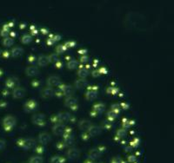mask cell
Here are the masks:
<instances>
[{"label":"cell","mask_w":174,"mask_h":163,"mask_svg":"<svg viewBox=\"0 0 174 163\" xmlns=\"http://www.w3.org/2000/svg\"><path fill=\"white\" fill-rule=\"evenodd\" d=\"M17 121L16 118L12 116H5L3 120V126L5 128V130H11L12 129V128L16 125Z\"/></svg>","instance_id":"obj_1"},{"label":"cell","mask_w":174,"mask_h":163,"mask_svg":"<svg viewBox=\"0 0 174 163\" xmlns=\"http://www.w3.org/2000/svg\"><path fill=\"white\" fill-rule=\"evenodd\" d=\"M18 144L21 147H23L24 150H29L31 147H34L35 145V141L31 138H28V139H22L18 141Z\"/></svg>","instance_id":"obj_2"},{"label":"cell","mask_w":174,"mask_h":163,"mask_svg":"<svg viewBox=\"0 0 174 163\" xmlns=\"http://www.w3.org/2000/svg\"><path fill=\"white\" fill-rule=\"evenodd\" d=\"M32 122L38 126H43L46 124V116L43 114H35L32 116Z\"/></svg>","instance_id":"obj_3"},{"label":"cell","mask_w":174,"mask_h":163,"mask_svg":"<svg viewBox=\"0 0 174 163\" xmlns=\"http://www.w3.org/2000/svg\"><path fill=\"white\" fill-rule=\"evenodd\" d=\"M55 118H56L57 122H58L60 123H63V122H69L71 120V116L68 112H64V113H59L58 115H57V116ZM56 121H55V122H56Z\"/></svg>","instance_id":"obj_4"},{"label":"cell","mask_w":174,"mask_h":163,"mask_svg":"<svg viewBox=\"0 0 174 163\" xmlns=\"http://www.w3.org/2000/svg\"><path fill=\"white\" fill-rule=\"evenodd\" d=\"M52 140V137L49 134L47 133H41L39 134L38 137H37V141L40 144L42 145H46L48 144Z\"/></svg>","instance_id":"obj_5"},{"label":"cell","mask_w":174,"mask_h":163,"mask_svg":"<svg viewBox=\"0 0 174 163\" xmlns=\"http://www.w3.org/2000/svg\"><path fill=\"white\" fill-rule=\"evenodd\" d=\"M25 95V89L22 87H17L14 88L13 92H12V96L15 99H20L22 97H24Z\"/></svg>","instance_id":"obj_6"},{"label":"cell","mask_w":174,"mask_h":163,"mask_svg":"<svg viewBox=\"0 0 174 163\" xmlns=\"http://www.w3.org/2000/svg\"><path fill=\"white\" fill-rule=\"evenodd\" d=\"M79 154H80V152L77 148L76 147H72V148H70L68 151H67V157L69 160H76L79 157Z\"/></svg>","instance_id":"obj_7"},{"label":"cell","mask_w":174,"mask_h":163,"mask_svg":"<svg viewBox=\"0 0 174 163\" xmlns=\"http://www.w3.org/2000/svg\"><path fill=\"white\" fill-rule=\"evenodd\" d=\"M88 132L89 136H97L99 135L102 133V128L100 126H95V125H92L91 128L87 130Z\"/></svg>","instance_id":"obj_8"},{"label":"cell","mask_w":174,"mask_h":163,"mask_svg":"<svg viewBox=\"0 0 174 163\" xmlns=\"http://www.w3.org/2000/svg\"><path fill=\"white\" fill-rule=\"evenodd\" d=\"M59 89L63 95H67V96H71L74 93V89L71 85H61L59 87Z\"/></svg>","instance_id":"obj_9"},{"label":"cell","mask_w":174,"mask_h":163,"mask_svg":"<svg viewBox=\"0 0 174 163\" xmlns=\"http://www.w3.org/2000/svg\"><path fill=\"white\" fill-rule=\"evenodd\" d=\"M60 78L57 76H52L47 79V84L48 87H55L58 86L60 84Z\"/></svg>","instance_id":"obj_10"},{"label":"cell","mask_w":174,"mask_h":163,"mask_svg":"<svg viewBox=\"0 0 174 163\" xmlns=\"http://www.w3.org/2000/svg\"><path fill=\"white\" fill-rule=\"evenodd\" d=\"M65 129V128L62 123H56L52 128V132L56 135H61L64 134Z\"/></svg>","instance_id":"obj_11"},{"label":"cell","mask_w":174,"mask_h":163,"mask_svg":"<svg viewBox=\"0 0 174 163\" xmlns=\"http://www.w3.org/2000/svg\"><path fill=\"white\" fill-rule=\"evenodd\" d=\"M37 107V103L34 100H30L24 104V110L28 112H31L35 110Z\"/></svg>","instance_id":"obj_12"},{"label":"cell","mask_w":174,"mask_h":163,"mask_svg":"<svg viewBox=\"0 0 174 163\" xmlns=\"http://www.w3.org/2000/svg\"><path fill=\"white\" fill-rule=\"evenodd\" d=\"M91 126H92V123H91V122L88 121V120H82V121H80L79 123H78V128H79V129H81V130H83V131H87V130H88V129L91 128Z\"/></svg>","instance_id":"obj_13"},{"label":"cell","mask_w":174,"mask_h":163,"mask_svg":"<svg viewBox=\"0 0 174 163\" xmlns=\"http://www.w3.org/2000/svg\"><path fill=\"white\" fill-rule=\"evenodd\" d=\"M54 90L52 87H46L42 91V96L43 98H50L54 95Z\"/></svg>","instance_id":"obj_14"},{"label":"cell","mask_w":174,"mask_h":163,"mask_svg":"<svg viewBox=\"0 0 174 163\" xmlns=\"http://www.w3.org/2000/svg\"><path fill=\"white\" fill-rule=\"evenodd\" d=\"M49 63V57L47 56H40L37 58V64L40 67H46V65H48Z\"/></svg>","instance_id":"obj_15"},{"label":"cell","mask_w":174,"mask_h":163,"mask_svg":"<svg viewBox=\"0 0 174 163\" xmlns=\"http://www.w3.org/2000/svg\"><path fill=\"white\" fill-rule=\"evenodd\" d=\"M25 73L28 76H34L39 73V70H38L37 67H36V66H30V67L26 68Z\"/></svg>","instance_id":"obj_16"},{"label":"cell","mask_w":174,"mask_h":163,"mask_svg":"<svg viewBox=\"0 0 174 163\" xmlns=\"http://www.w3.org/2000/svg\"><path fill=\"white\" fill-rule=\"evenodd\" d=\"M101 156V152L99 148H93L89 152L90 160H97Z\"/></svg>","instance_id":"obj_17"},{"label":"cell","mask_w":174,"mask_h":163,"mask_svg":"<svg viewBox=\"0 0 174 163\" xmlns=\"http://www.w3.org/2000/svg\"><path fill=\"white\" fill-rule=\"evenodd\" d=\"M98 96V91L96 89H89L85 93V98L89 101L96 99Z\"/></svg>","instance_id":"obj_18"},{"label":"cell","mask_w":174,"mask_h":163,"mask_svg":"<svg viewBox=\"0 0 174 163\" xmlns=\"http://www.w3.org/2000/svg\"><path fill=\"white\" fill-rule=\"evenodd\" d=\"M77 103V98H75V97H73V96H71H71H67L66 99H65V106L70 107V108H71V107H73V106H76Z\"/></svg>","instance_id":"obj_19"},{"label":"cell","mask_w":174,"mask_h":163,"mask_svg":"<svg viewBox=\"0 0 174 163\" xmlns=\"http://www.w3.org/2000/svg\"><path fill=\"white\" fill-rule=\"evenodd\" d=\"M88 85V82H87L85 79H78L75 82V88L77 89H84Z\"/></svg>","instance_id":"obj_20"},{"label":"cell","mask_w":174,"mask_h":163,"mask_svg":"<svg viewBox=\"0 0 174 163\" xmlns=\"http://www.w3.org/2000/svg\"><path fill=\"white\" fill-rule=\"evenodd\" d=\"M64 141L66 145H72L74 142V136L72 134H63Z\"/></svg>","instance_id":"obj_21"},{"label":"cell","mask_w":174,"mask_h":163,"mask_svg":"<svg viewBox=\"0 0 174 163\" xmlns=\"http://www.w3.org/2000/svg\"><path fill=\"white\" fill-rule=\"evenodd\" d=\"M105 110V106L103 104V103H98V104H95L93 106V111L98 115V114H100L102 112H104Z\"/></svg>","instance_id":"obj_22"},{"label":"cell","mask_w":174,"mask_h":163,"mask_svg":"<svg viewBox=\"0 0 174 163\" xmlns=\"http://www.w3.org/2000/svg\"><path fill=\"white\" fill-rule=\"evenodd\" d=\"M24 52V49L21 47H15L12 49V56L14 57H20Z\"/></svg>","instance_id":"obj_23"},{"label":"cell","mask_w":174,"mask_h":163,"mask_svg":"<svg viewBox=\"0 0 174 163\" xmlns=\"http://www.w3.org/2000/svg\"><path fill=\"white\" fill-rule=\"evenodd\" d=\"M5 84H6V87H8V88H11V89L14 88L18 84V80H17V78H9L6 81Z\"/></svg>","instance_id":"obj_24"},{"label":"cell","mask_w":174,"mask_h":163,"mask_svg":"<svg viewBox=\"0 0 174 163\" xmlns=\"http://www.w3.org/2000/svg\"><path fill=\"white\" fill-rule=\"evenodd\" d=\"M88 75H89V71H88V70L85 69V68L80 69L78 70V72H77V76L79 77H81V79H84L85 77L88 76Z\"/></svg>","instance_id":"obj_25"},{"label":"cell","mask_w":174,"mask_h":163,"mask_svg":"<svg viewBox=\"0 0 174 163\" xmlns=\"http://www.w3.org/2000/svg\"><path fill=\"white\" fill-rule=\"evenodd\" d=\"M13 43H14V40L12 39V37H7L4 38V40H3V44L5 47H11L12 45H13Z\"/></svg>","instance_id":"obj_26"},{"label":"cell","mask_w":174,"mask_h":163,"mask_svg":"<svg viewBox=\"0 0 174 163\" xmlns=\"http://www.w3.org/2000/svg\"><path fill=\"white\" fill-rule=\"evenodd\" d=\"M29 163H43V158L39 155H36V156H32L30 160Z\"/></svg>","instance_id":"obj_27"},{"label":"cell","mask_w":174,"mask_h":163,"mask_svg":"<svg viewBox=\"0 0 174 163\" xmlns=\"http://www.w3.org/2000/svg\"><path fill=\"white\" fill-rule=\"evenodd\" d=\"M31 41H32V37H31V35H28V34L24 35L23 37L21 38V42H22L24 44H28V43H30Z\"/></svg>","instance_id":"obj_28"},{"label":"cell","mask_w":174,"mask_h":163,"mask_svg":"<svg viewBox=\"0 0 174 163\" xmlns=\"http://www.w3.org/2000/svg\"><path fill=\"white\" fill-rule=\"evenodd\" d=\"M67 67H68V69H70V70L77 69V68L78 67V63H77V61H76V60H71V61L68 62Z\"/></svg>","instance_id":"obj_29"},{"label":"cell","mask_w":174,"mask_h":163,"mask_svg":"<svg viewBox=\"0 0 174 163\" xmlns=\"http://www.w3.org/2000/svg\"><path fill=\"white\" fill-rule=\"evenodd\" d=\"M51 163H64V159H62L60 156H53L51 159Z\"/></svg>","instance_id":"obj_30"},{"label":"cell","mask_w":174,"mask_h":163,"mask_svg":"<svg viewBox=\"0 0 174 163\" xmlns=\"http://www.w3.org/2000/svg\"><path fill=\"white\" fill-rule=\"evenodd\" d=\"M58 60H59L58 56V54H56V53L52 54V55L49 57V61L52 62V63H55V64H56V63L58 62Z\"/></svg>","instance_id":"obj_31"},{"label":"cell","mask_w":174,"mask_h":163,"mask_svg":"<svg viewBox=\"0 0 174 163\" xmlns=\"http://www.w3.org/2000/svg\"><path fill=\"white\" fill-rule=\"evenodd\" d=\"M126 130L124 129H118V132H117V136L118 137V138H124V137H125L126 136Z\"/></svg>","instance_id":"obj_32"},{"label":"cell","mask_w":174,"mask_h":163,"mask_svg":"<svg viewBox=\"0 0 174 163\" xmlns=\"http://www.w3.org/2000/svg\"><path fill=\"white\" fill-rule=\"evenodd\" d=\"M117 115H118V114H117L116 112L111 110V111H109V112L107 113V117H108V119H109L110 121H113V120L117 117Z\"/></svg>","instance_id":"obj_33"},{"label":"cell","mask_w":174,"mask_h":163,"mask_svg":"<svg viewBox=\"0 0 174 163\" xmlns=\"http://www.w3.org/2000/svg\"><path fill=\"white\" fill-rule=\"evenodd\" d=\"M66 49H67V47H66L65 45H58V46L57 47L56 50H57V53H58V54H62V53H64V52L66 50Z\"/></svg>","instance_id":"obj_34"},{"label":"cell","mask_w":174,"mask_h":163,"mask_svg":"<svg viewBox=\"0 0 174 163\" xmlns=\"http://www.w3.org/2000/svg\"><path fill=\"white\" fill-rule=\"evenodd\" d=\"M111 110L114 111V112H116L117 114L119 113V111H120V105H118V104H112L111 105Z\"/></svg>","instance_id":"obj_35"},{"label":"cell","mask_w":174,"mask_h":163,"mask_svg":"<svg viewBox=\"0 0 174 163\" xmlns=\"http://www.w3.org/2000/svg\"><path fill=\"white\" fill-rule=\"evenodd\" d=\"M139 145V139H135L132 141V143H130V146H132L133 147H137Z\"/></svg>","instance_id":"obj_36"},{"label":"cell","mask_w":174,"mask_h":163,"mask_svg":"<svg viewBox=\"0 0 174 163\" xmlns=\"http://www.w3.org/2000/svg\"><path fill=\"white\" fill-rule=\"evenodd\" d=\"M136 160H137V158L135 155H129L128 156V161L130 163H134L136 161Z\"/></svg>","instance_id":"obj_37"},{"label":"cell","mask_w":174,"mask_h":163,"mask_svg":"<svg viewBox=\"0 0 174 163\" xmlns=\"http://www.w3.org/2000/svg\"><path fill=\"white\" fill-rule=\"evenodd\" d=\"M130 127V123L127 120H124L123 122V129H129Z\"/></svg>","instance_id":"obj_38"},{"label":"cell","mask_w":174,"mask_h":163,"mask_svg":"<svg viewBox=\"0 0 174 163\" xmlns=\"http://www.w3.org/2000/svg\"><path fill=\"white\" fill-rule=\"evenodd\" d=\"M121 161H122V160H121L120 158L115 157V158H113V159L111 160V163H121Z\"/></svg>","instance_id":"obj_39"},{"label":"cell","mask_w":174,"mask_h":163,"mask_svg":"<svg viewBox=\"0 0 174 163\" xmlns=\"http://www.w3.org/2000/svg\"><path fill=\"white\" fill-rule=\"evenodd\" d=\"M5 147V141L4 140H0V151Z\"/></svg>","instance_id":"obj_40"},{"label":"cell","mask_w":174,"mask_h":163,"mask_svg":"<svg viewBox=\"0 0 174 163\" xmlns=\"http://www.w3.org/2000/svg\"><path fill=\"white\" fill-rule=\"evenodd\" d=\"M8 34H9V30L3 29V30H2V32H1V36H2V37H5H5H7V35H8Z\"/></svg>","instance_id":"obj_41"},{"label":"cell","mask_w":174,"mask_h":163,"mask_svg":"<svg viewBox=\"0 0 174 163\" xmlns=\"http://www.w3.org/2000/svg\"><path fill=\"white\" fill-rule=\"evenodd\" d=\"M80 61H81L82 63H86L87 61H88V57H87L86 56H83V57H81Z\"/></svg>","instance_id":"obj_42"},{"label":"cell","mask_w":174,"mask_h":163,"mask_svg":"<svg viewBox=\"0 0 174 163\" xmlns=\"http://www.w3.org/2000/svg\"><path fill=\"white\" fill-rule=\"evenodd\" d=\"M92 75L94 77H97V76H99L100 75V73H99V70H94V71H92Z\"/></svg>","instance_id":"obj_43"},{"label":"cell","mask_w":174,"mask_h":163,"mask_svg":"<svg viewBox=\"0 0 174 163\" xmlns=\"http://www.w3.org/2000/svg\"><path fill=\"white\" fill-rule=\"evenodd\" d=\"M36 152H37V153H39V154H42V153L43 152V147H37V149H36Z\"/></svg>","instance_id":"obj_44"},{"label":"cell","mask_w":174,"mask_h":163,"mask_svg":"<svg viewBox=\"0 0 174 163\" xmlns=\"http://www.w3.org/2000/svg\"><path fill=\"white\" fill-rule=\"evenodd\" d=\"M132 149H133V147H132V146H129V147H124V150H125V151H127V152H128V151H130Z\"/></svg>","instance_id":"obj_45"},{"label":"cell","mask_w":174,"mask_h":163,"mask_svg":"<svg viewBox=\"0 0 174 163\" xmlns=\"http://www.w3.org/2000/svg\"><path fill=\"white\" fill-rule=\"evenodd\" d=\"M59 39H60V37H59V36H56V37H54V38H53L54 42H55V41H58Z\"/></svg>","instance_id":"obj_46"},{"label":"cell","mask_w":174,"mask_h":163,"mask_svg":"<svg viewBox=\"0 0 174 163\" xmlns=\"http://www.w3.org/2000/svg\"><path fill=\"white\" fill-rule=\"evenodd\" d=\"M47 43H48V44H50V45H51V44H52V43H54V40H53V39H52V40H50V41L48 40V42H47Z\"/></svg>","instance_id":"obj_47"},{"label":"cell","mask_w":174,"mask_h":163,"mask_svg":"<svg viewBox=\"0 0 174 163\" xmlns=\"http://www.w3.org/2000/svg\"><path fill=\"white\" fill-rule=\"evenodd\" d=\"M84 163H94L93 161H92L91 160H85L84 161Z\"/></svg>","instance_id":"obj_48"},{"label":"cell","mask_w":174,"mask_h":163,"mask_svg":"<svg viewBox=\"0 0 174 163\" xmlns=\"http://www.w3.org/2000/svg\"><path fill=\"white\" fill-rule=\"evenodd\" d=\"M1 54H2V51H1V49H0V56H1Z\"/></svg>","instance_id":"obj_49"}]
</instances>
